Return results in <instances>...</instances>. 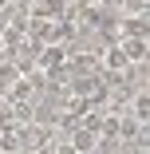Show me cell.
I'll return each instance as SVG.
<instances>
[{"mask_svg": "<svg viewBox=\"0 0 150 154\" xmlns=\"http://www.w3.org/2000/svg\"><path fill=\"white\" fill-rule=\"evenodd\" d=\"M118 48L130 63H146V40H118Z\"/></svg>", "mask_w": 150, "mask_h": 154, "instance_id": "5", "label": "cell"}, {"mask_svg": "<svg viewBox=\"0 0 150 154\" xmlns=\"http://www.w3.org/2000/svg\"><path fill=\"white\" fill-rule=\"evenodd\" d=\"M63 67H67V51L59 48V44H47V48L40 51V59H36V71H44V75L63 71Z\"/></svg>", "mask_w": 150, "mask_h": 154, "instance_id": "2", "label": "cell"}, {"mask_svg": "<svg viewBox=\"0 0 150 154\" xmlns=\"http://www.w3.org/2000/svg\"><path fill=\"white\" fill-rule=\"evenodd\" d=\"M0 154H24V146H20V134H16V131H0Z\"/></svg>", "mask_w": 150, "mask_h": 154, "instance_id": "6", "label": "cell"}, {"mask_svg": "<svg viewBox=\"0 0 150 154\" xmlns=\"http://www.w3.org/2000/svg\"><path fill=\"white\" fill-rule=\"evenodd\" d=\"M130 107H134V122H146L150 119V107H146V91H134V99H130Z\"/></svg>", "mask_w": 150, "mask_h": 154, "instance_id": "7", "label": "cell"}, {"mask_svg": "<svg viewBox=\"0 0 150 154\" xmlns=\"http://www.w3.org/2000/svg\"><path fill=\"white\" fill-rule=\"evenodd\" d=\"M24 4H28V20H63L71 0H24Z\"/></svg>", "mask_w": 150, "mask_h": 154, "instance_id": "1", "label": "cell"}, {"mask_svg": "<svg viewBox=\"0 0 150 154\" xmlns=\"http://www.w3.org/2000/svg\"><path fill=\"white\" fill-rule=\"evenodd\" d=\"M95 150H99V154H123V138H103V134H99Z\"/></svg>", "mask_w": 150, "mask_h": 154, "instance_id": "8", "label": "cell"}, {"mask_svg": "<svg viewBox=\"0 0 150 154\" xmlns=\"http://www.w3.org/2000/svg\"><path fill=\"white\" fill-rule=\"evenodd\" d=\"M127 67H130V59L123 55V48L111 44V48L103 51V71H127Z\"/></svg>", "mask_w": 150, "mask_h": 154, "instance_id": "4", "label": "cell"}, {"mask_svg": "<svg viewBox=\"0 0 150 154\" xmlns=\"http://www.w3.org/2000/svg\"><path fill=\"white\" fill-rule=\"evenodd\" d=\"M67 142H71V150H75V154H95V142H99V131H91V127H75Z\"/></svg>", "mask_w": 150, "mask_h": 154, "instance_id": "3", "label": "cell"}, {"mask_svg": "<svg viewBox=\"0 0 150 154\" xmlns=\"http://www.w3.org/2000/svg\"><path fill=\"white\" fill-rule=\"evenodd\" d=\"M36 154H55V142H47V146H40Z\"/></svg>", "mask_w": 150, "mask_h": 154, "instance_id": "9", "label": "cell"}]
</instances>
